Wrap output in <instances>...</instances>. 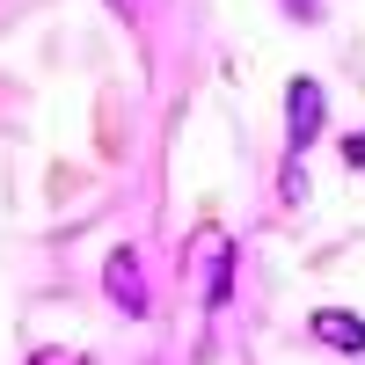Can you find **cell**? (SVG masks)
Here are the masks:
<instances>
[{
  "mask_svg": "<svg viewBox=\"0 0 365 365\" xmlns=\"http://www.w3.org/2000/svg\"><path fill=\"white\" fill-rule=\"evenodd\" d=\"M322 117H329V96H322V81H307V73H299V81L285 88V161H292V168H299V154L314 146Z\"/></svg>",
  "mask_w": 365,
  "mask_h": 365,
  "instance_id": "cell-1",
  "label": "cell"
},
{
  "mask_svg": "<svg viewBox=\"0 0 365 365\" xmlns=\"http://www.w3.org/2000/svg\"><path fill=\"white\" fill-rule=\"evenodd\" d=\"M103 292H110V299H117V307H125L132 322L154 307V299H146V278H139V256H132V249H117V256L103 263Z\"/></svg>",
  "mask_w": 365,
  "mask_h": 365,
  "instance_id": "cell-2",
  "label": "cell"
},
{
  "mask_svg": "<svg viewBox=\"0 0 365 365\" xmlns=\"http://www.w3.org/2000/svg\"><path fill=\"white\" fill-rule=\"evenodd\" d=\"M307 329H314V336H322L329 351H351V358H365V322H358V314H344V307H322Z\"/></svg>",
  "mask_w": 365,
  "mask_h": 365,
  "instance_id": "cell-3",
  "label": "cell"
},
{
  "mask_svg": "<svg viewBox=\"0 0 365 365\" xmlns=\"http://www.w3.org/2000/svg\"><path fill=\"white\" fill-rule=\"evenodd\" d=\"M29 365H96V358H88V351H66V344H51V351L29 358Z\"/></svg>",
  "mask_w": 365,
  "mask_h": 365,
  "instance_id": "cell-4",
  "label": "cell"
},
{
  "mask_svg": "<svg viewBox=\"0 0 365 365\" xmlns=\"http://www.w3.org/2000/svg\"><path fill=\"white\" fill-rule=\"evenodd\" d=\"M344 161H351V168H365V132H358V139H344Z\"/></svg>",
  "mask_w": 365,
  "mask_h": 365,
  "instance_id": "cell-5",
  "label": "cell"
},
{
  "mask_svg": "<svg viewBox=\"0 0 365 365\" xmlns=\"http://www.w3.org/2000/svg\"><path fill=\"white\" fill-rule=\"evenodd\" d=\"M285 8H292V15H314V8H322V0H285Z\"/></svg>",
  "mask_w": 365,
  "mask_h": 365,
  "instance_id": "cell-6",
  "label": "cell"
}]
</instances>
